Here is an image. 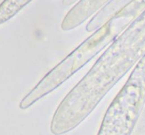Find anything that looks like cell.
I'll return each mask as SVG.
<instances>
[{
    "mask_svg": "<svg viewBox=\"0 0 145 135\" xmlns=\"http://www.w3.org/2000/svg\"><path fill=\"white\" fill-rule=\"evenodd\" d=\"M145 103V53L110 105L98 135H130Z\"/></svg>",
    "mask_w": 145,
    "mask_h": 135,
    "instance_id": "6da1fadb",
    "label": "cell"
},
{
    "mask_svg": "<svg viewBox=\"0 0 145 135\" xmlns=\"http://www.w3.org/2000/svg\"><path fill=\"white\" fill-rule=\"evenodd\" d=\"M32 0H3L0 4V25L18 14Z\"/></svg>",
    "mask_w": 145,
    "mask_h": 135,
    "instance_id": "7a4b0ae2",
    "label": "cell"
}]
</instances>
